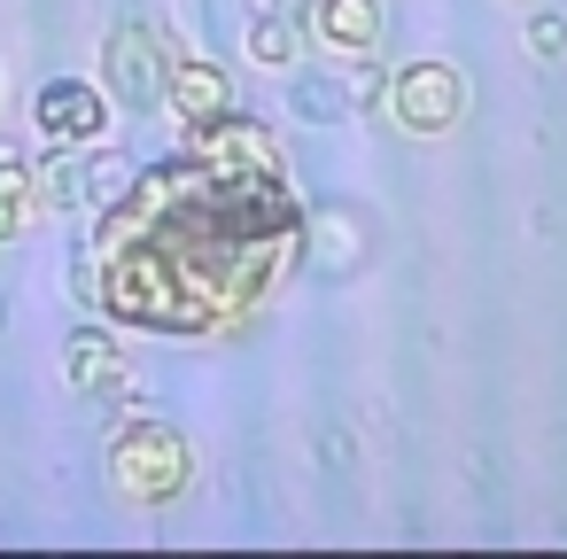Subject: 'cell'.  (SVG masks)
<instances>
[{
	"label": "cell",
	"mask_w": 567,
	"mask_h": 559,
	"mask_svg": "<svg viewBox=\"0 0 567 559\" xmlns=\"http://www.w3.org/2000/svg\"><path fill=\"white\" fill-rule=\"evenodd\" d=\"M125 187H133V164H125V156H94V164H86V187H79V195H86L94 210H110V203H117Z\"/></svg>",
	"instance_id": "obj_12"
},
{
	"label": "cell",
	"mask_w": 567,
	"mask_h": 559,
	"mask_svg": "<svg viewBox=\"0 0 567 559\" xmlns=\"http://www.w3.org/2000/svg\"><path fill=\"white\" fill-rule=\"evenodd\" d=\"M110 466H117V489H125L133 505H172V497L187 489V474H195L187 435H179V427H164V420L125 427V435H117V451H110Z\"/></svg>",
	"instance_id": "obj_2"
},
{
	"label": "cell",
	"mask_w": 567,
	"mask_h": 559,
	"mask_svg": "<svg viewBox=\"0 0 567 559\" xmlns=\"http://www.w3.org/2000/svg\"><path fill=\"white\" fill-rule=\"evenodd\" d=\"M389 110H396L404 133H451L466 117V79L451 63H412V71H396Z\"/></svg>",
	"instance_id": "obj_3"
},
{
	"label": "cell",
	"mask_w": 567,
	"mask_h": 559,
	"mask_svg": "<svg viewBox=\"0 0 567 559\" xmlns=\"http://www.w3.org/2000/svg\"><path fill=\"white\" fill-rule=\"evenodd\" d=\"M249 55H257V63H296V24L265 9V17L249 24Z\"/></svg>",
	"instance_id": "obj_11"
},
{
	"label": "cell",
	"mask_w": 567,
	"mask_h": 559,
	"mask_svg": "<svg viewBox=\"0 0 567 559\" xmlns=\"http://www.w3.org/2000/svg\"><path fill=\"white\" fill-rule=\"evenodd\" d=\"M102 117H110V102H102L86 79H55V86L40 94V133H48V141L86 148V141H102Z\"/></svg>",
	"instance_id": "obj_5"
},
{
	"label": "cell",
	"mask_w": 567,
	"mask_h": 559,
	"mask_svg": "<svg viewBox=\"0 0 567 559\" xmlns=\"http://www.w3.org/2000/svg\"><path fill=\"white\" fill-rule=\"evenodd\" d=\"M32 187H40V203H55V210H63V203H79V187H86V164H79V148H71V141H55V156L32 172Z\"/></svg>",
	"instance_id": "obj_10"
},
{
	"label": "cell",
	"mask_w": 567,
	"mask_h": 559,
	"mask_svg": "<svg viewBox=\"0 0 567 559\" xmlns=\"http://www.w3.org/2000/svg\"><path fill=\"white\" fill-rule=\"evenodd\" d=\"M164 102H172L187 125H218V117L234 110V86H226L218 63H179V71L164 79Z\"/></svg>",
	"instance_id": "obj_6"
},
{
	"label": "cell",
	"mask_w": 567,
	"mask_h": 559,
	"mask_svg": "<svg viewBox=\"0 0 567 559\" xmlns=\"http://www.w3.org/2000/svg\"><path fill=\"white\" fill-rule=\"evenodd\" d=\"M272 17H311V0H265Z\"/></svg>",
	"instance_id": "obj_14"
},
{
	"label": "cell",
	"mask_w": 567,
	"mask_h": 559,
	"mask_svg": "<svg viewBox=\"0 0 567 559\" xmlns=\"http://www.w3.org/2000/svg\"><path fill=\"white\" fill-rule=\"evenodd\" d=\"M102 79H110V102L125 110H156L164 102V55H156V32L148 24H117L110 48H102Z\"/></svg>",
	"instance_id": "obj_4"
},
{
	"label": "cell",
	"mask_w": 567,
	"mask_h": 559,
	"mask_svg": "<svg viewBox=\"0 0 567 559\" xmlns=\"http://www.w3.org/2000/svg\"><path fill=\"white\" fill-rule=\"evenodd\" d=\"M296 249L303 210L280 187V141L226 110L102 210L79 288L148 334H226L280 296Z\"/></svg>",
	"instance_id": "obj_1"
},
{
	"label": "cell",
	"mask_w": 567,
	"mask_h": 559,
	"mask_svg": "<svg viewBox=\"0 0 567 559\" xmlns=\"http://www.w3.org/2000/svg\"><path fill=\"white\" fill-rule=\"evenodd\" d=\"M311 32L334 55H365L381 40V9H373V0H311Z\"/></svg>",
	"instance_id": "obj_7"
},
{
	"label": "cell",
	"mask_w": 567,
	"mask_h": 559,
	"mask_svg": "<svg viewBox=\"0 0 567 559\" xmlns=\"http://www.w3.org/2000/svg\"><path fill=\"white\" fill-rule=\"evenodd\" d=\"M63 373H71V389H86V396H125V350L110 342V334H71V350H63Z\"/></svg>",
	"instance_id": "obj_8"
},
{
	"label": "cell",
	"mask_w": 567,
	"mask_h": 559,
	"mask_svg": "<svg viewBox=\"0 0 567 559\" xmlns=\"http://www.w3.org/2000/svg\"><path fill=\"white\" fill-rule=\"evenodd\" d=\"M528 55H544V63H551V55H567V17L536 9V17H528Z\"/></svg>",
	"instance_id": "obj_13"
},
{
	"label": "cell",
	"mask_w": 567,
	"mask_h": 559,
	"mask_svg": "<svg viewBox=\"0 0 567 559\" xmlns=\"http://www.w3.org/2000/svg\"><path fill=\"white\" fill-rule=\"evenodd\" d=\"M40 210V187H32V164L17 148H0V241H17Z\"/></svg>",
	"instance_id": "obj_9"
}]
</instances>
